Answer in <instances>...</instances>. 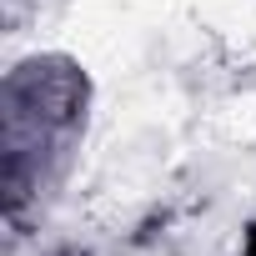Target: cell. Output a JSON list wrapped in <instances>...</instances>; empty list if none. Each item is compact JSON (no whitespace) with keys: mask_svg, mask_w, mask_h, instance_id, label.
I'll return each mask as SVG.
<instances>
[{"mask_svg":"<svg viewBox=\"0 0 256 256\" xmlns=\"http://www.w3.org/2000/svg\"><path fill=\"white\" fill-rule=\"evenodd\" d=\"M241 256H256V226L246 231V241H241Z\"/></svg>","mask_w":256,"mask_h":256,"instance_id":"6da1fadb","label":"cell"}]
</instances>
